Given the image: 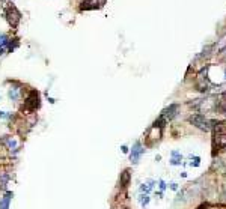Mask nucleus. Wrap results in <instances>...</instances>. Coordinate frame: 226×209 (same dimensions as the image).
I'll return each instance as SVG.
<instances>
[{
	"mask_svg": "<svg viewBox=\"0 0 226 209\" xmlns=\"http://www.w3.org/2000/svg\"><path fill=\"white\" fill-rule=\"evenodd\" d=\"M214 147L217 146L219 149L226 147V124H216L214 125Z\"/></svg>",
	"mask_w": 226,
	"mask_h": 209,
	"instance_id": "1",
	"label": "nucleus"
},
{
	"mask_svg": "<svg viewBox=\"0 0 226 209\" xmlns=\"http://www.w3.org/2000/svg\"><path fill=\"white\" fill-rule=\"evenodd\" d=\"M5 17H6L8 23H9L14 29L17 27V26H18V23H20V20H21V14H20L18 9H17L14 5H11V3H6V8H5Z\"/></svg>",
	"mask_w": 226,
	"mask_h": 209,
	"instance_id": "2",
	"label": "nucleus"
},
{
	"mask_svg": "<svg viewBox=\"0 0 226 209\" xmlns=\"http://www.w3.org/2000/svg\"><path fill=\"white\" fill-rule=\"evenodd\" d=\"M39 93L36 92V90H32L30 93H29V97L26 98V101H24V106H26V108L27 110H30V111H35L38 107H39Z\"/></svg>",
	"mask_w": 226,
	"mask_h": 209,
	"instance_id": "3",
	"label": "nucleus"
},
{
	"mask_svg": "<svg viewBox=\"0 0 226 209\" xmlns=\"http://www.w3.org/2000/svg\"><path fill=\"white\" fill-rule=\"evenodd\" d=\"M188 120H190V124H193L196 128L202 129V131H208V129H210V122H208L202 115H193Z\"/></svg>",
	"mask_w": 226,
	"mask_h": 209,
	"instance_id": "4",
	"label": "nucleus"
},
{
	"mask_svg": "<svg viewBox=\"0 0 226 209\" xmlns=\"http://www.w3.org/2000/svg\"><path fill=\"white\" fill-rule=\"evenodd\" d=\"M8 95L12 102H18V99L23 97V86L20 83H14V86H11V89L8 90Z\"/></svg>",
	"mask_w": 226,
	"mask_h": 209,
	"instance_id": "5",
	"label": "nucleus"
},
{
	"mask_svg": "<svg viewBox=\"0 0 226 209\" xmlns=\"http://www.w3.org/2000/svg\"><path fill=\"white\" fill-rule=\"evenodd\" d=\"M143 153H145V149L142 147V144L137 142V143L133 146L131 153H130V160H131V161L136 164V162H139V160H140V156H142Z\"/></svg>",
	"mask_w": 226,
	"mask_h": 209,
	"instance_id": "6",
	"label": "nucleus"
},
{
	"mask_svg": "<svg viewBox=\"0 0 226 209\" xmlns=\"http://www.w3.org/2000/svg\"><path fill=\"white\" fill-rule=\"evenodd\" d=\"M176 111H178V106L176 104H172V106H169L167 108H164L163 113H161V117L164 120H170L176 116Z\"/></svg>",
	"mask_w": 226,
	"mask_h": 209,
	"instance_id": "7",
	"label": "nucleus"
},
{
	"mask_svg": "<svg viewBox=\"0 0 226 209\" xmlns=\"http://www.w3.org/2000/svg\"><path fill=\"white\" fill-rule=\"evenodd\" d=\"M3 143L8 146V149H11V152H12V151H14V153L18 152V142H17L14 137H11V135L3 137Z\"/></svg>",
	"mask_w": 226,
	"mask_h": 209,
	"instance_id": "8",
	"label": "nucleus"
},
{
	"mask_svg": "<svg viewBox=\"0 0 226 209\" xmlns=\"http://www.w3.org/2000/svg\"><path fill=\"white\" fill-rule=\"evenodd\" d=\"M11 199H12V193H11V191H8V193L0 199V209H9Z\"/></svg>",
	"mask_w": 226,
	"mask_h": 209,
	"instance_id": "9",
	"label": "nucleus"
},
{
	"mask_svg": "<svg viewBox=\"0 0 226 209\" xmlns=\"http://www.w3.org/2000/svg\"><path fill=\"white\" fill-rule=\"evenodd\" d=\"M154 184H155V181H146L145 184L140 185V191H142L143 194H148V193H149V191L154 188Z\"/></svg>",
	"mask_w": 226,
	"mask_h": 209,
	"instance_id": "10",
	"label": "nucleus"
},
{
	"mask_svg": "<svg viewBox=\"0 0 226 209\" xmlns=\"http://www.w3.org/2000/svg\"><path fill=\"white\" fill-rule=\"evenodd\" d=\"M172 156H173V158L170 160V164H172V165H178V164H181V155H179L176 151H173V152H172Z\"/></svg>",
	"mask_w": 226,
	"mask_h": 209,
	"instance_id": "11",
	"label": "nucleus"
},
{
	"mask_svg": "<svg viewBox=\"0 0 226 209\" xmlns=\"http://www.w3.org/2000/svg\"><path fill=\"white\" fill-rule=\"evenodd\" d=\"M8 42H9V38L5 33H0V48H6Z\"/></svg>",
	"mask_w": 226,
	"mask_h": 209,
	"instance_id": "12",
	"label": "nucleus"
},
{
	"mask_svg": "<svg viewBox=\"0 0 226 209\" xmlns=\"http://www.w3.org/2000/svg\"><path fill=\"white\" fill-rule=\"evenodd\" d=\"M139 202H140V205L143 208L148 206V203H149V196H148V194H140V196H139Z\"/></svg>",
	"mask_w": 226,
	"mask_h": 209,
	"instance_id": "13",
	"label": "nucleus"
},
{
	"mask_svg": "<svg viewBox=\"0 0 226 209\" xmlns=\"http://www.w3.org/2000/svg\"><path fill=\"white\" fill-rule=\"evenodd\" d=\"M199 81H204V75H202V74L199 75ZM197 87H199V90H206V87H208L206 80H205V83H199V84H197Z\"/></svg>",
	"mask_w": 226,
	"mask_h": 209,
	"instance_id": "14",
	"label": "nucleus"
},
{
	"mask_svg": "<svg viewBox=\"0 0 226 209\" xmlns=\"http://www.w3.org/2000/svg\"><path fill=\"white\" fill-rule=\"evenodd\" d=\"M128 179H130V173H128V170H127V172H124V175H122V181H121V184L125 187L127 182H128Z\"/></svg>",
	"mask_w": 226,
	"mask_h": 209,
	"instance_id": "15",
	"label": "nucleus"
},
{
	"mask_svg": "<svg viewBox=\"0 0 226 209\" xmlns=\"http://www.w3.org/2000/svg\"><path fill=\"white\" fill-rule=\"evenodd\" d=\"M8 181H9V175H2V176H0V185L5 187V184Z\"/></svg>",
	"mask_w": 226,
	"mask_h": 209,
	"instance_id": "16",
	"label": "nucleus"
},
{
	"mask_svg": "<svg viewBox=\"0 0 226 209\" xmlns=\"http://www.w3.org/2000/svg\"><path fill=\"white\" fill-rule=\"evenodd\" d=\"M199 161H201V160H199V156H195V158L192 160V165H195V167H197V165L201 164Z\"/></svg>",
	"mask_w": 226,
	"mask_h": 209,
	"instance_id": "17",
	"label": "nucleus"
},
{
	"mask_svg": "<svg viewBox=\"0 0 226 209\" xmlns=\"http://www.w3.org/2000/svg\"><path fill=\"white\" fill-rule=\"evenodd\" d=\"M158 185H160V188H161V190H164V188H166V184H164L163 181H158Z\"/></svg>",
	"mask_w": 226,
	"mask_h": 209,
	"instance_id": "18",
	"label": "nucleus"
},
{
	"mask_svg": "<svg viewBox=\"0 0 226 209\" xmlns=\"http://www.w3.org/2000/svg\"><path fill=\"white\" fill-rule=\"evenodd\" d=\"M121 151H122L124 153H127V152H128V147H127V146H122V147H121Z\"/></svg>",
	"mask_w": 226,
	"mask_h": 209,
	"instance_id": "19",
	"label": "nucleus"
},
{
	"mask_svg": "<svg viewBox=\"0 0 226 209\" xmlns=\"http://www.w3.org/2000/svg\"><path fill=\"white\" fill-rule=\"evenodd\" d=\"M170 188H172V190H178V185H176V184H170Z\"/></svg>",
	"mask_w": 226,
	"mask_h": 209,
	"instance_id": "20",
	"label": "nucleus"
}]
</instances>
